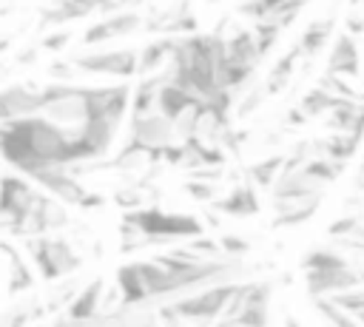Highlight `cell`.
I'll return each mask as SVG.
<instances>
[{"label": "cell", "instance_id": "6da1fadb", "mask_svg": "<svg viewBox=\"0 0 364 327\" xmlns=\"http://www.w3.org/2000/svg\"><path fill=\"white\" fill-rule=\"evenodd\" d=\"M0 159L20 173H31L48 165L77 168L94 162L97 154L77 128H63L43 114H28L0 122Z\"/></svg>", "mask_w": 364, "mask_h": 327}, {"label": "cell", "instance_id": "7a4b0ae2", "mask_svg": "<svg viewBox=\"0 0 364 327\" xmlns=\"http://www.w3.org/2000/svg\"><path fill=\"white\" fill-rule=\"evenodd\" d=\"M23 250L43 282H63L82 267V256L74 245L57 233H37L23 239Z\"/></svg>", "mask_w": 364, "mask_h": 327}, {"label": "cell", "instance_id": "3957f363", "mask_svg": "<svg viewBox=\"0 0 364 327\" xmlns=\"http://www.w3.org/2000/svg\"><path fill=\"white\" fill-rule=\"evenodd\" d=\"M239 282L228 279V282H216L199 293L182 296L179 301L168 304L159 310L162 321H182V318H193V321H219V316L228 310L230 299L239 293Z\"/></svg>", "mask_w": 364, "mask_h": 327}, {"label": "cell", "instance_id": "277c9868", "mask_svg": "<svg viewBox=\"0 0 364 327\" xmlns=\"http://www.w3.org/2000/svg\"><path fill=\"white\" fill-rule=\"evenodd\" d=\"M28 179H34L37 188H43L46 193L57 196L60 202L65 205H74V208H82V210H91V208H102L105 199L102 193H94L88 191L80 179H77V171L68 168V165H48V168H37L31 173H26Z\"/></svg>", "mask_w": 364, "mask_h": 327}, {"label": "cell", "instance_id": "5b68a950", "mask_svg": "<svg viewBox=\"0 0 364 327\" xmlns=\"http://www.w3.org/2000/svg\"><path fill=\"white\" fill-rule=\"evenodd\" d=\"M43 188L34 185L26 173H3L0 176V227L17 239L20 225L34 210Z\"/></svg>", "mask_w": 364, "mask_h": 327}, {"label": "cell", "instance_id": "8992f818", "mask_svg": "<svg viewBox=\"0 0 364 327\" xmlns=\"http://www.w3.org/2000/svg\"><path fill=\"white\" fill-rule=\"evenodd\" d=\"M71 63H74L77 71L97 74V77H119V80H128V77L136 74V51H131V48L77 54V57H71Z\"/></svg>", "mask_w": 364, "mask_h": 327}, {"label": "cell", "instance_id": "52a82bcc", "mask_svg": "<svg viewBox=\"0 0 364 327\" xmlns=\"http://www.w3.org/2000/svg\"><path fill=\"white\" fill-rule=\"evenodd\" d=\"M304 284L310 296H333L364 284V270L358 267V262H347L338 267H316V270H304Z\"/></svg>", "mask_w": 364, "mask_h": 327}, {"label": "cell", "instance_id": "ba28073f", "mask_svg": "<svg viewBox=\"0 0 364 327\" xmlns=\"http://www.w3.org/2000/svg\"><path fill=\"white\" fill-rule=\"evenodd\" d=\"M128 139H134V142L156 151V148H165L168 142H173L176 134H173V122L165 114L148 111V114H131Z\"/></svg>", "mask_w": 364, "mask_h": 327}, {"label": "cell", "instance_id": "9c48e42d", "mask_svg": "<svg viewBox=\"0 0 364 327\" xmlns=\"http://www.w3.org/2000/svg\"><path fill=\"white\" fill-rule=\"evenodd\" d=\"M136 28H142V17L136 11H111L108 17L97 20L94 26H88L82 31V45H100V43H108L114 37H128L134 34Z\"/></svg>", "mask_w": 364, "mask_h": 327}, {"label": "cell", "instance_id": "30bf717a", "mask_svg": "<svg viewBox=\"0 0 364 327\" xmlns=\"http://www.w3.org/2000/svg\"><path fill=\"white\" fill-rule=\"evenodd\" d=\"M40 105H43L40 85L14 82V85H3L0 88V122L17 119V117H28V114H40Z\"/></svg>", "mask_w": 364, "mask_h": 327}, {"label": "cell", "instance_id": "8fae6325", "mask_svg": "<svg viewBox=\"0 0 364 327\" xmlns=\"http://www.w3.org/2000/svg\"><path fill=\"white\" fill-rule=\"evenodd\" d=\"M102 301H105V282H102V279H91L85 287H80V290L68 299L63 321H71V324L97 321L100 313H102Z\"/></svg>", "mask_w": 364, "mask_h": 327}, {"label": "cell", "instance_id": "7c38bea8", "mask_svg": "<svg viewBox=\"0 0 364 327\" xmlns=\"http://www.w3.org/2000/svg\"><path fill=\"white\" fill-rule=\"evenodd\" d=\"M327 71L350 77V80H358V74H361V54H358V43H355V37L350 31L336 34V40L330 45V54H327Z\"/></svg>", "mask_w": 364, "mask_h": 327}, {"label": "cell", "instance_id": "4fadbf2b", "mask_svg": "<svg viewBox=\"0 0 364 327\" xmlns=\"http://www.w3.org/2000/svg\"><path fill=\"white\" fill-rule=\"evenodd\" d=\"M0 253H3L6 267H9V276H6L9 293L31 290L34 287V264L28 262V256H23V250L17 245H11L9 239H0Z\"/></svg>", "mask_w": 364, "mask_h": 327}, {"label": "cell", "instance_id": "5bb4252c", "mask_svg": "<svg viewBox=\"0 0 364 327\" xmlns=\"http://www.w3.org/2000/svg\"><path fill=\"white\" fill-rule=\"evenodd\" d=\"M213 210L225 213V216H236V219H245V216H256L262 210L259 205V196H256V185L253 182H245V185H236L230 188L225 196L213 199L210 202Z\"/></svg>", "mask_w": 364, "mask_h": 327}, {"label": "cell", "instance_id": "9a60e30c", "mask_svg": "<svg viewBox=\"0 0 364 327\" xmlns=\"http://www.w3.org/2000/svg\"><path fill=\"white\" fill-rule=\"evenodd\" d=\"M173 45H176V34H162L159 40H151L148 45H142V51H136V74L145 77L159 71L165 63H171Z\"/></svg>", "mask_w": 364, "mask_h": 327}, {"label": "cell", "instance_id": "2e32d148", "mask_svg": "<svg viewBox=\"0 0 364 327\" xmlns=\"http://www.w3.org/2000/svg\"><path fill=\"white\" fill-rule=\"evenodd\" d=\"M199 97L196 94H191L188 88H182L179 82H173V80H165L162 85H159V91H156V111L159 114H165L171 122L191 105V102H196Z\"/></svg>", "mask_w": 364, "mask_h": 327}, {"label": "cell", "instance_id": "e0dca14e", "mask_svg": "<svg viewBox=\"0 0 364 327\" xmlns=\"http://www.w3.org/2000/svg\"><path fill=\"white\" fill-rule=\"evenodd\" d=\"M333 28H336V17H318V20H313L304 31H301V37H299V51H301V57L304 60H313L327 43H330V34H333Z\"/></svg>", "mask_w": 364, "mask_h": 327}, {"label": "cell", "instance_id": "ac0fdd59", "mask_svg": "<svg viewBox=\"0 0 364 327\" xmlns=\"http://www.w3.org/2000/svg\"><path fill=\"white\" fill-rule=\"evenodd\" d=\"M358 145H361V136H355L350 131H333L330 136H324V139L316 142V151L313 154H324L330 159L350 162L358 154Z\"/></svg>", "mask_w": 364, "mask_h": 327}, {"label": "cell", "instance_id": "d6986e66", "mask_svg": "<svg viewBox=\"0 0 364 327\" xmlns=\"http://www.w3.org/2000/svg\"><path fill=\"white\" fill-rule=\"evenodd\" d=\"M299 60H304V57H301V51H299V45H293L284 57H279V60L273 63L270 74H267L264 91H267V94H282V91L290 85V80H293V74H296Z\"/></svg>", "mask_w": 364, "mask_h": 327}, {"label": "cell", "instance_id": "ffe728a7", "mask_svg": "<svg viewBox=\"0 0 364 327\" xmlns=\"http://www.w3.org/2000/svg\"><path fill=\"white\" fill-rule=\"evenodd\" d=\"M344 165L347 162H338V159H330V156H324V154H313L304 165H301V171L310 176V179H316L318 185H330L333 179H338V173L344 171Z\"/></svg>", "mask_w": 364, "mask_h": 327}, {"label": "cell", "instance_id": "44dd1931", "mask_svg": "<svg viewBox=\"0 0 364 327\" xmlns=\"http://www.w3.org/2000/svg\"><path fill=\"white\" fill-rule=\"evenodd\" d=\"M318 205H321V196H310V199H301V202H296V205H290V208H284V210H276L273 227H293V225H301V222H307V219L318 210Z\"/></svg>", "mask_w": 364, "mask_h": 327}, {"label": "cell", "instance_id": "7402d4cb", "mask_svg": "<svg viewBox=\"0 0 364 327\" xmlns=\"http://www.w3.org/2000/svg\"><path fill=\"white\" fill-rule=\"evenodd\" d=\"M338 100H341V97L330 94V91H327V88H321V85H316V88H310V91L301 97L299 108L307 114V119H316V117H324V114H327Z\"/></svg>", "mask_w": 364, "mask_h": 327}, {"label": "cell", "instance_id": "603a6c76", "mask_svg": "<svg viewBox=\"0 0 364 327\" xmlns=\"http://www.w3.org/2000/svg\"><path fill=\"white\" fill-rule=\"evenodd\" d=\"M282 165H284V156H282V154L264 156V159H259V162H253V165L247 168V182H253L256 188H270V185L276 182Z\"/></svg>", "mask_w": 364, "mask_h": 327}, {"label": "cell", "instance_id": "cb8c5ba5", "mask_svg": "<svg viewBox=\"0 0 364 327\" xmlns=\"http://www.w3.org/2000/svg\"><path fill=\"white\" fill-rule=\"evenodd\" d=\"M313 304H316L318 316H324L330 324H338V327H341V324H347V327H350V324H358L355 316H350V313H347L341 304H336L330 296H313Z\"/></svg>", "mask_w": 364, "mask_h": 327}, {"label": "cell", "instance_id": "d4e9b609", "mask_svg": "<svg viewBox=\"0 0 364 327\" xmlns=\"http://www.w3.org/2000/svg\"><path fill=\"white\" fill-rule=\"evenodd\" d=\"M330 299H333L336 304H341L350 316H355V321L361 324V316H364V284L350 287V290H341V293H333Z\"/></svg>", "mask_w": 364, "mask_h": 327}, {"label": "cell", "instance_id": "484cf974", "mask_svg": "<svg viewBox=\"0 0 364 327\" xmlns=\"http://www.w3.org/2000/svg\"><path fill=\"white\" fill-rule=\"evenodd\" d=\"M279 31H282V26H276L273 20H256L253 23V37H256V48H259V54L264 57L273 45H276V40H279Z\"/></svg>", "mask_w": 364, "mask_h": 327}, {"label": "cell", "instance_id": "4316f807", "mask_svg": "<svg viewBox=\"0 0 364 327\" xmlns=\"http://www.w3.org/2000/svg\"><path fill=\"white\" fill-rule=\"evenodd\" d=\"M358 227H361V216L350 213V216H338L336 222H330L327 233H330V239H341V236H355Z\"/></svg>", "mask_w": 364, "mask_h": 327}, {"label": "cell", "instance_id": "83f0119b", "mask_svg": "<svg viewBox=\"0 0 364 327\" xmlns=\"http://www.w3.org/2000/svg\"><path fill=\"white\" fill-rule=\"evenodd\" d=\"M185 191H188L196 202H205V205H210V202L216 199V182H205V179H193V176H188Z\"/></svg>", "mask_w": 364, "mask_h": 327}, {"label": "cell", "instance_id": "f1b7e54d", "mask_svg": "<svg viewBox=\"0 0 364 327\" xmlns=\"http://www.w3.org/2000/svg\"><path fill=\"white\" fill-rule=\"evenodd\" d=\"M219 245H222L225 256H230V259H239V256H245V253L250 250L247 239H242V236H236V233H225V236L219 239Z\"/></svg>", "mask_w": 364, "mask_h": 327}, {"label": "cell", "instance_id": "f546056e", "mask_svg": "<svg viewBox=\"0 0 364 327\" xmlns=\"http://www.w3.org/2000/svg\"><path fill=\"white\" fill-rule=\"evenodd\" d=\"M68 43H71V31H63V28H60V31H51V34H46L40 45H43L46 51H63Z\"/></svg>", "mask_w": 364, "mask_h": 327}, {"label": "cell", "instance_id": "4dcf8cb0", "mask_svg": "<svg viewBox=\"0 0 364 327\" xmlns=\"http://www.w3.org/2000/svg\"><path fill=\"white\" fill-rule=\"evenodd\" d=\"M114 202L119 208H125V210H134V208L142 205V193H139V188H125V191L114 193Z\"/></svg>", "mask_w": 364, "mask_h": 327}, {"label": "cell", "instance_id": "1f68e13d", "mask_svg": "<svg viewBox=\"0 0 364 327\" xmlns=\"http://www.w3.org/2000/svg\"><path fill=\"white\" fill-rule=\"evenodd\" d=\"M264 97H267V91H264V88H253V91H250V94L242 100V105H239V114L245 117V114L256 111V108H259V102H262Z\"/></svg>", "mask_w": 364, "mask_h": 327}, {"label": "cell", "instance_id": "d6a6232c", "mask_svg": "<svg viewBox=\"0 0 364 327\" xmlns=\"http://www.w3.org/2000/svg\"><path fill=\"white\" fill-rule=\"evenodd\" d=\"M355 236H364V216H361V227H358V233Z\"/></svg>", "mask_w": 364, "mask_h": 327}, {"label": "cell", "instance_id": "836d02e7", "mask_svg": "<svg viewBox=\"0 0 364 327\" xmlns=\"http://www.w3.org/2000/svg\"><path fill=\"white\" fill-rule=\"evenodd\" d=\"M361 3H364V0H350V6H361Z\"/></svg>", "mask_w": 364, "mask_h": 327}, {"label": "cell", "instance_id": "e575fe53", "mask_svg": "<svg viewBox=\"0 0 364 327\" xmlns=\"http://www.w3.org/2000/svg\"><path fill=\"white\" fill-rule=\"evenodd\" d=\"M208 3H219V0H208Z\"/></svg>", "mask_w": 364, "mask_h": 327}]
</instances>
